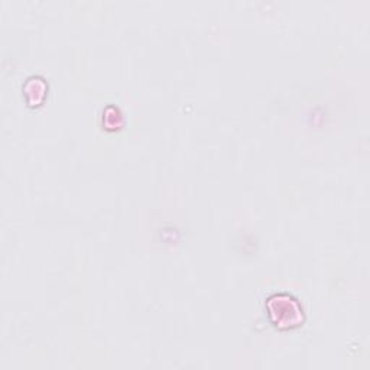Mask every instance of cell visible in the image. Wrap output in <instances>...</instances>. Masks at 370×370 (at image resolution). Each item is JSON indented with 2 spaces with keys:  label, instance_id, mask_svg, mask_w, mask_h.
I'll return each mask as SVG.
<instances>
[{
  "label": "cell",
  "instance_id": "1",
  "mask_svg": "<svg viewBox=\"0 0 370 370\" xmlns=\"http://www.w3.org/2000/svg\"><path fill=\"white\" fill-rule=\"evenodd\" d=\"M293 304H295V299H293L291 297H285V295H276V297H272L269 299V304L268 306L271 308H276V310H281L283 313H276V314H272L271 318L274 320L275 325H279V327H294V325H298V320H295L294 317L288 316V308H290Z\"/></svg>",
  "mask_w": 370,
  "mask_h": 370
}]
</instances>
